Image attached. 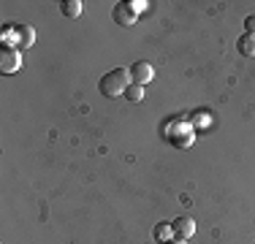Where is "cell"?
Here are the masks:
<instances>
[{"instance_id":"cell-5","label":"cell","mask_w":255,"mask_h":244,"mask_svg":"<svg viewBox=\"0 0 255 244\" xmlns=\"http://www.w3.org/2000/svg\"><path fill=\"white\" fill-rule=\"evenodd\" d=\"M112 19L117 22L120 27H133V24H136V19H138V14L130 8V5H128V0H123V3H117V5L112 8Z\"/></svg>"},{"instance_id":"cell-7","label":"cell","mask_w":255,"mask_h":244,"mask_svg":"<svg viewBox=\"0 0 255 244\" xmlns=\"http://www.w3.org/2000/svg\"><path fill=\"white\" fill-rule=\"evenodd\" d=\"M236 49H239L245 57H255V35L253 33H242L236 38Z\"/></svg>"},{"instance_id":"cell-11","label":"cell","mask_w":255,"mask_h":244,"mask_svg":"<svg viewBox=\"0 0 255 244\" xmlns=\"http://www.w3.org/2000/svg\"><path fill=\"white\" fill-rule=\"evenodd\" d=\"M128 5H130V8L136 11V14H141V11L147 8V3H144V0H128Z\"/></svg>"},{"instance_id":"cell-2","label":"cell","mask_w":255,"mask_h":244,"mask_svg":"<svg viewBox=\"0 0 255 244\" xmlns=\"http://www.w3.org/2000/svg\"><path fill=\"white\" fill-rule=\"evenodd\" d=\"M8 38L14 41V46L19 49H30L35 44V30L30 27V24H5L3 35H0V41H3V46L8 44Z\"/></svg>"},{"instance_id":"cell-8","label":"cell","mask_w":255,"mask_h":244,"mask_svg":"<svg viewBox=\"0 0 255 244\" xmlns=\"http://www.w3.org/2000/svg\"><path fill=\"white\" fill-rule=\"evenodd\" d=\"M60 11H63V16H68V19H76V16H82L84 3L82 0H63V3H60Z\"/></svg>"},{"instance_id":"cell-3","label":"cell","mask_w":255,"mask_h":244,"mask_svg":"<svg viewBox=\"0 0 255 244\" xmlns=\"http://www.w3.org/2000/svg\"><path fill=\"white\" fill-rule=\"evenodd\" d=\"M22 68V52L16 46H3L0 49V73L11 76Z\"/></svg>"},{"instance_id":"cell-6","label":"cell","mask_w":255,"mask_h":244,"mask_svg":"<svg viewBox=\"0 0 255 244\" xmlns=\"http://www.w3.org/2000/svg\"><path fill=\"white\" fill-rule=\"evenodd\" d=\"M171 228H174V239L187 242L196 234V220L193 217H177V220H171Z\"/></svg>"},{"instance_id":"cell-13","label":"cell","mask_w":255,"mask_h":244,"mask_svg":"<svg viewBox=\"0 0 255 244\" xmlns=\"http://www.w3.org/2000/svg\"><path fill=\"white\" fill-rule=\"evenodd\" d=\"M163 244H187V242H182V239H168V242H163Z\"/></svg>"},{"instance_id":"cell-10","label":"cell","mask_w":255,"mask_h":244,"mask_svg":"<svg viewBox=\"0 0 255 244\" xmlns=\"http://www.w3.org/2000/svg\"><path fill=\"white\" fill-rule=\"evenodd\" d=\"M125 98H128V101H133V103L144 101V87H141V84H130V87L125 90Z\"/></svg>"},{"instance_id":"cell-1","label":"cell","mask_w":255,"mask_h":244,"mask_svg":"<svg viewBox=\"0 0 255 244\" xmlns=\"http://www.w3.org/2000/svg\"><path fill=\"white\" fill-rule=\"evenodd\" d=\"M128 87H130V71H128V68H112L109 73H103L101 82H98V90L106 98L125 95Z\"/></svg>"},{"instance_id":"cell-12","label":"cell","mask_w":255,"mask_h":244,"mask_svg":"<svg viewBox=\"0 0 255 244\" xmlns=\"http://www.w3.org/2000/svg\"><path fill=\"white\" fill-rule=\"evenodd\" d=\"M245 33H253V35H255V14H250V16L245 19Z\"/></svg>"},{"instance_id":"cell-9","label":"cell","mask_w":255,"mask_h":244,"mask_svg":"<svg viewBox=\"0 0 255 244\" xmlns=\"http://www.w3.org/2000/svg\"><path fill=\"white\" fill-rule=\"evenodd\" d=\"M152 236H155L157 242H168V239H174V228H171V223H168V220L157 223V225H155V231H152Z\"/></svg>"},{"instance_id":"cell-4","label":"cell","mask_w":255,"mask_h":244,"mask_svg":"<svg viewBox=\"0 0 255 244\" xmlns=\"http://www.w3.org/2000/svg\"><path fill=\"white\" fill-rule=\"evenodd\" d=\"M128 71H130V84H141V87H147V84L155 79V68H152V63H147V60L133 63Z\"/></svg>"}]
</instances>
